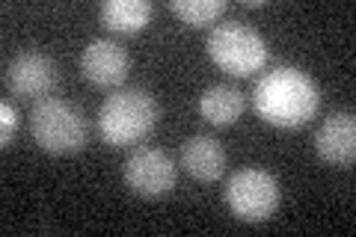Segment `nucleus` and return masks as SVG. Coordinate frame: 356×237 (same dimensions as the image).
Instances as JSON below:
<instances>
[{
	"instance_id": "1",
	"label": "nucleus",
	"mask_w": 356,
	"mask_h": 237,
	"mask_svg": "<svg viewBox=\"0 0 356 237\" xmlns=\"http://www.w3.org/2000/svg\"><path fill=\"white\" fill-rule=\"evenodd\" d=\"M252 107L273 128H303L321 107V89L303 69L280 65L255 83Z\"/></svg>"
},
{
	"instance_id": "2",
	"label": "nucleus",
	"mask_w": 356,
	"mask_h": 237,
	"mask_svg": "<svg viewBox=\"0 0 356 237\" xmlns=\"http://www.w3.org/2000/svg\"><path fill=\"white\" fill-rule=\"evenodd\" d=\"M161 122V107L146 89H116L98 107V133L102 140L125 149L149 137Z\"/></svg>"
},
{
	"instance_id": "3",
	"label": "nucleus",
	"mask_w": 356,
	"mask_h": 237,
	"mask_svg": "<svg viewBox=\"0 0 356 237\" xmlns=\"http://www.w3.org/2000/svg\"><path fill=\"white\" fill-rule=\"evenodd\" d=\"M30 133L48 154H74L86 145V119L63 98H42L30 110Z\"/></svg>"
},
{
	"instance_id": "4",
	"label": "nucleus",
	"mask_w": 356,
	"mask_h": 237,
	"mask_svg": "<svg viewBox=\"0 0 356 237\" xmlns=\"http://www.w3.org/2000/svg\"><path fill=\"white\" fill-rule=\"evenodd\" d=\"M208 54L222 72L235 77H250L267 63V44L243 21H222L211 30Z\"/></svg>"
},
{
	"instance_id": "5",
	"label": "nucleus",
	"mask_w": 356,
	"mask_h": 237,
	"mask_svg": "<svg viewBox=\"0 0 356 237\" xmlns=\"http://www.w3.org/2000/svg\"><path fill=\"white\" fill-rule=\"evenodd\" d=\"M280 181L264 169H238L226 181V208L241 222H264L280 211Z\"/></svg>"
},
{
	"instance_id": "6",
	"label": "nucleus",
	"mask_w": 356,
	"mask_h": 237,
	"mask_svg": "<svg viewBox=\"0 0 356 237\" xmlns=\"http://www.w3.org/2000/svg\"><path fill=\"white\" fill-rule=\"evenodd\" d=\"M125 184L143 199H161L175 187V161L161 149H137L122 166Z\"/></svg>"
},
{
	"instance_id": "7",
	"label": "nucleus",
	"mask_w": 356,
	"mask_h": 237,
	"mask_svg": "<svg viewBox=\"0 0 356 237\" xmlns=\"http://www.w3.org/2000/svg\"><path fill=\"white\" fill-rule=\"evenodd\" d=\"M3 81L13 95L42 101L57 86V65H54L51 56H44L39 51H24L6 65Z\"/></svg>"
},
{
	"instance_id": "8",
	"label": "nucleus",
	"mask_w": 356,
	"mask_h": 237,
	"mask_svg": "<svg viewBox=\"0 0 356 237\" xmlns=\"http://www.w3.org/2000/svg\"><path fill=\"white\" fill-rule=\"evenodd\" d=\"M131 72V56L119 42L110 39H92L81 54V74L92 86H119L125 83V77Z\"/></svg>"
},
{
	"instance_id": "9",
	"label": "nucleus",
	"mask_w": 356,
	"mask_h": 237,
	"mask_svg": "<svg viewBox=\"0 0 356 237\" xmlns=\"http://www.w3.org/2000/svg\"><path fill=\"white\" fill-rule=\"evenodd\" d=\"M315 149L327 163L350 166L356 161V119L353 113H332L315 133Z\"/></svg>"
},
{
	"instance_id": "10",
	"label": "nucleus",
	"mask_w": 356,
	"mask_h": 237,
	"mask_svg": "<svg viewBox=\"0 0 356 237\" xmlns=\"http://www.w3.org/2000/svg\"><path fill=\"white\" fill-rule=\"evenodd\" d=\"M181 166L196 181L211 184L226 172V152H222V145L214 137H208V133H193V137L181 145Z\"/></svg>"
},
{
	"instance_id": "11",
	"label": "nucleus",
	"mask_w": 356,
	"mask_h": 237,
	"mask_svg": "<svg viewBox=\"0 0 356 237\" xmlns=\"http://www.w3.org/2000/svg\"><path fill=\"white\" fill-rule=\"evenodd\" d=\"M247 110V98L238 86H226V83H214L208 86L202 98H199V113L202 119H208L211 125L217 128H226V125H235V122L243 116Z\"/></svg>"
},
{
	"instance_id": "12",
	"label": "nucleus",
	"mask_w": 356,
	"mask_h": 237,
	"mask_svg": "<svg viewBox=\"0 0 356 237\" xmlns=\"http://www.w3.org/2000/svg\"><path fill=\"white\" fill-rule=\"evenodd\" d=\"M149 21H152L149 0H104L102 3V24L110 33H119V36L140 33Z\"/></svg>"
},
{
	"instance_id": "13",
	"label": "nucleus",
	"mask_w": 356,
	"mask_h": 237,
	"mask_svg": "<svg viewBox=\"0 0 356 237\" xmlns=\"http://www.w3.org/2000/svg\"><path fill=\"white\" fill-rule=\"evenodd\" d=\"M170 9L191 27H208L226 13L222 0H172Z\"/></svg>"
},
{
	"instance_id": "14",
	"label": "nucleus",
	"mask_w": 356,
	"mask_h": 237,
	"mask_svg": "<svg viewBox=\"0 0 356 237\" xmlns=\"http://www.w3.org/2000/svg\"><path fill=\"white\" fill-rule=\"evenodd\" d=\"M15 131H18V110L13 107V101H3L0 104V145H6L15 140Z\"/></svg>"
}]
</instances>
